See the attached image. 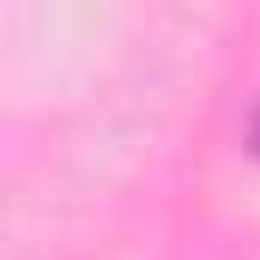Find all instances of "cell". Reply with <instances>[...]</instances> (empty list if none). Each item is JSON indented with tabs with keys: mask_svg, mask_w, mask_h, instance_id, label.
I'll use <instances>...</instances> for the list:
<instances>
[{
	"mask_svg": "<svg viewBox=\"0 0 260 260\" xmlns=\"http://www.w3.org/2000/svg\"><path fill=\"white\" fill-rule=\"evenodd\" d=\"M248 151L260 157V109H254V121H248Z\"/></svg>",
	"mask_w": 260,
	"mask_h": 260,
	"instance_id": "cell-1",
	"label": "cell"
}]
</instances>
